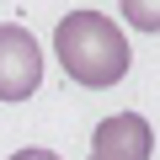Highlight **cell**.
I'll use <instances>...</instances> for the list:
<instances>
[{"label": "cell", "instance_id": "cell-3", "mask_svg": "<svg viewBox=\"0 0 160 160\" xmlns=\"http://www.w3.org/2000/svg\"><path fill=\"white\" fill-rule=\"evenodd\" d=\"M149 149H155V128L139 112H118L91 128V160H149Z\"/></svg>", "mask_w": 160, "mask_h": 160}, {"label": "cell", "instance_id": "cell-4", "mask_svg": "<svg viewBox=\"0 0 160 160\" xmlns=\"http://www.w3.org/2000/svg\"><path fill=\"white\" fill-rule=\"evenodd\" d=\"M123 16L139 32H160V0H123Z\"/></svg>", "mask_w": 160, "mask_h": 160}, {"label": "cell", "instance_id": "cell-1", "mask_svg": "<svg viewBox=\"0 0 160 160\" xmlns=\"http://www.w3.org/2000/svg\"><path fill=\"white\" fill-rule=\"evenodd\" d=\"M53 53H59L64 75L75 80V86H86V91L118 86V80L128 75V38L102 11H69V16H59Z\"/></svg>", "mask_w": 160, "mask_h": 160}, {"label": "cell", "instance_id": "cell-2", "mask_svg": "<svg viewBox=\"0 0 160 160\" xmlns=\"http://www.w3.org/2000/svg\"><path fill=\"white\" fill-rule=\"evenodd\" d=\"M43 80V53L22 22L0 27V102H27Z\"/></svg>", "mask_w": 160, "mask_h": 160}, {"label": "cell", "instance_id": "cell-5", "mask_svg": "<svg viewBox=\"0 0 160 160\" xmlns=\"http://www.w3.org/2000/svg\"><path fill=\"white\" fill-rule=\"evenodd\" d=\"M11 160H59V155H53V149H16Z\"/></svg>", "mask_w": 160, "mask_h": 160}]
</instances>
